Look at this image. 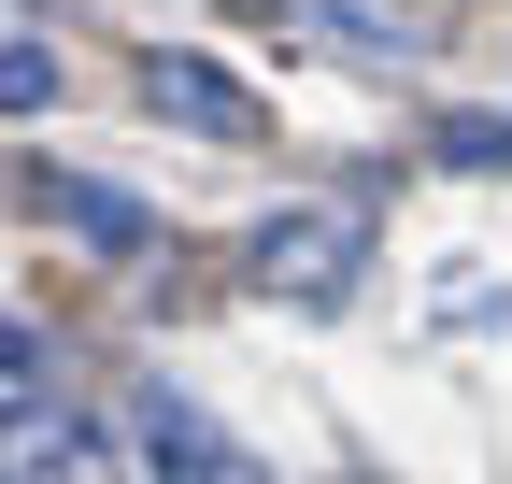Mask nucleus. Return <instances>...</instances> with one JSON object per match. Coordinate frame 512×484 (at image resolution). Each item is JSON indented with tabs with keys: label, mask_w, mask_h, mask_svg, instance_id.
Returning <instances> with one entry per match:
<instances>
[{
	"label": "nucleus",
	"mask_w": 512,
	"mask_h": 484,
	"mask_svg": "<svg viewBox=\"0 0 512 484\" xmlns=\"http://www.w3.org/2000/svg\"><path fill=\"white\" fill-rule=\"evenodd\" d=\"M57 100V57L43 43H0V114H43Z\"/></svg>",
	"instance_id": "5"
},
{
	"label": "nucleus",
	"mask_w": 512,
	"mask_h": 484,
	"mask_svg": "<svg viewBox=\"0 0 512 484\" xmlns=\"http://www.w3.org/2000/svg\"><path fill=\"white\" fill-rule=\"evenodd\" d=\"M143 100L171 114V129H200V143H256V100L214 72V57H143Z\"/></svg>",
	"instance_id": "1"
},
{
	"label": "nucleus",
	"mask_w": 512,
	"mask_h": 484,
	"mask_svg": "<svg viewBox=\"0 0 512 484\" xmlns=\"http://www.w3.org/2000/svg\"><path fill=\"white\" fill-rule=\"evenodd\" d=\"M441 157H456V171H512V129H498V114H441Z\"/></svg>",
	"instance_id": "6"
},
{
	"label": "nucleus",
	"mask_w": 512,
	"mask_h": 484,
	"mask_svg": "<svg viewBox=\"0 0 512 484\" xmlns=\"http://www.w3.org/2000/svg\"><path fill=\"white\" fill-rule=\"evenodd\" d=\"M57 228H86V242H114V257H128V242H143V200H128V186H86V171H72V186H57Z\"/></svg>",
	"instance_id": "4"
},
{
	"label": "nucleus",
	"mask_w": 512,
	"mask_h": 484,
	"mask_svg": "<svg viewBox=\"0 0 512 484\" xmlns=\"http://www.w3.org/2000/svg\"><path fill=\"white\" fill-rule=\"evenodd\" d=\"M43 456H86V413L72 399H0V470H43Z\"/></svg>",
	"instance_id": "3"
},
{
	"label": "nucleus",
	"mask_w": 512,
	"mask_h": 484,
	"mask_svg": "<svg viewBox=\"0 0 512 484\" xmlns=\"http://www.w3.org/2000/svg\"><path fill=\"white\" fill-rule=\"evenodd\" d=\"M29 356H43V342H29V328H15V314H0V371H29Z\"/></svg>",
	"instance_id": "7"
},
{
	"label": "nucleus",
	"mask_w": 512,
	"mask_h": 484,
	"mask_svg": "<svg viewBox=\"0 0 512 484\" xmlns=\"http://www.w3.org/2000/svg\"><path fill=\"white\" fill-rule=\"evenodd\" d=\"M256 271L299 285V299H342V271H356V214H271V228H256Z\"/></svg>",
	"instance_id": "2"
},
{
	"label": "nucleus",
	"mask_w": 512,
	"mask_h": 484,
	"mask_svg": "<svg viewBox=\"0 0 512 484\" xmlns=\"http://www.w3.org/2000/svg\"><path fill=\"white\" fill-rule=\"evenodd\" d=\"M228 15H299V0H228Z\"/></svg>",
	"instance_id": "8"
}]
</instances>
